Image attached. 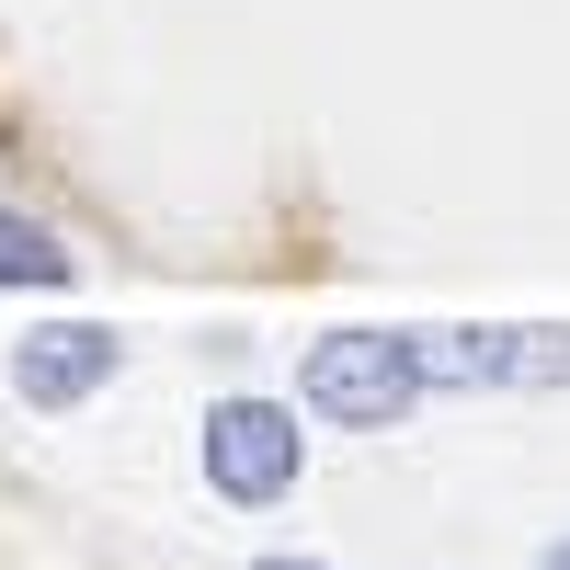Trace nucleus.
Returning a JSON list of instances; mask_svg holds the SVG:
<instances>
[{"mask_svg": "<svg viewBox=\"0 0 570 570\" xmlns=\"http://www.w3.org/2000/svg\"><path fill=\"white\" fill-rule=\"evenodd\" d=\"M297 468H308V434H297V411H285V400H217V411H206V491H217V502L263 513V502L297 491Z\"/></svg>", "mask_w": 570, "mask_h": 570, "instance_id": "f03ea898", "label": "nucleus"}, {"mask_svg": "<svg viewBox=\"0 0 570 570\" xmlns=\"http://www.w3.org/2000/svg\"><path fill=\"white\" fill-rule=\"evenodd\" d=\"M115 365H126V343L104 320H46V331L12 343V389H23V411H80Z\"/></svg>", "mask_w": 570, "mask_h": 570, "instance_id": "7ed1b4c3", "label": "nucleus"}, {"mask_svg": "<svg viewBox=\"0 0 570 570\" xmlns=\"http://www.w3.org/2000/svg\"><path fill=\"white\" fill-rule=\"evenodd\" d=\"M537 570H570V548H548V559H537Z\"/></svg>", "mask_w": 570, "mask_h": 570, "instance_id": "423d86ee", "label": "nucleus"}, {"mask_svg": "<svg viewBox=\"0 0 570 570\" xmlns=\"http://www.w3.org/2000/svg\"><path fill=\"white\" fill-rule=\"evenodd\" d=\"M422 389H434L422 331H331V343L297 365V400H308L320 422H354V434H389Z\"/></svg>", "mask_w": 570, "mask_h": 570, "instance_id": "f257e3e1", "label": "nucleus"}, {"mask_svg": "<svg viewBox=\"0 0 570 570\" xmlns=\"http://www.w3.org/2000/svg\"><path fill=\"white\" fill-rule=\"evenodd\" d=\"M0 285H69V252L35 217H0Z\"/></svg>", "mask_w": 570, "mask_h": 570, "instance_id": "20e7f679", "label": "nucleus"}, {"mask_svg": "<svg viewBox=\"0 0 570 570\" xmlns=\"http://www.w3.org/2000/svg\"><path fill=\"white\" fill-rule=\"evenodd\" d=\"M263 570H320V559H263Z\"/></svg>", "mask_w": 570, "mask_h": 570, "instance_id": "39448f33", "label": "nucleus"}]
</instances>
